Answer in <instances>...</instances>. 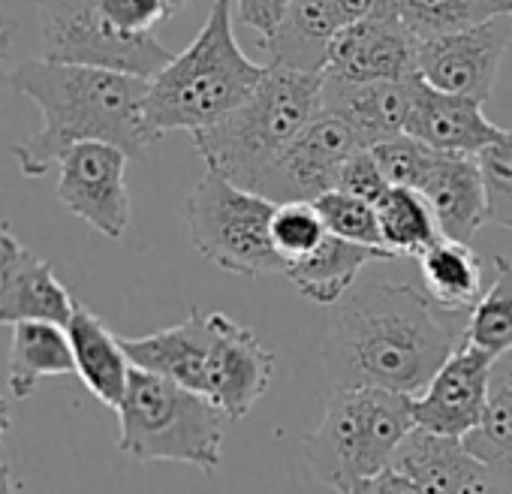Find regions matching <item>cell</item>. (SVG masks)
<instances>
[{"label": "cell", "instance_id": "1", "mask_svg": "<svg viewBox=\"0 0 512 494\" xmlns=\"http://www.w3.org/2000/svg\"><path fill=\"white\" fill-rule=\"evenodd\" d=\"M467 317L440 311L425 290L377 284L344 296L323 362L335 386L419 395L464 341Z\"/></svg>", "mask_w": 512, "mask_h": 494}, {"label": "cell", "instance_id": "2", "mask_svg": "<svg viewBox=\"0 0 512 494\" xmlns=\"http://www.w3.org/2000/svg\"><path fill=\"white\" fill-rule=\"evenodd\" d=\"M10 82L43 115V127L13 148L25 178H43L79 142L118 145L130 160H145L154 145L145 127L148 79L142 76L31 58L10 73Z\"/></svg>", "mask_w": 512, "mask_h": 494}, {"label": "cell", "instance_id": "3", "mask_svg": "<svg viewBox=\"0 0 512 494\" xmlns=\"http://www.w3.org/2000/svg\"><path fill=\"white\" fill-rule=\"evenodd\" d=\"M235 0H214L196 40L148 79L145 127L151 139L172 130L190 136L226 118L266 76L235 43Z\"/></svg>", "mask_w": 512, "mask_h": 494}, {"label": "cell", "instance_id": "4", "mask_svg": "<svg viewBox=\"0 0 512 494\" xmlns=\"http://www.w3.org/2000/svg\"><path fill=\"white\" fill-rule=\"evenodd\" d=\"M323 103V73L269 67L247 100L217 124L193 133V145L208 169L253 190L275 157L317 118Z\"/></svg>", "mask_w": 512, "mask_h": 494}, {"label": "cell", "instance_id": "5", "mask_svg": "<svg viewBox=\"0 0 512 494\" xmlns=\"http://www.w3.org/2000/svg\"><path fill=\"white\" fill-rule=\"evenodd\" d=\"M413 428V395L377 386H335L320 425L302 440V449L311 473L347 494L386 470Z\"/></svg>", "mask_w": 512, "mask_h": 494}, {"label": "cell", "instance_id": "6", "mask_svg": "<svg viewBox=\"0 0 512 494\" xmlns=\"http://www.w3.org/2000/svg\"><path fill=\"white\" fill-rule=\"evenodd\" d=\"M118 413V449L133 461H178L214 473L223 461L226 413L169 377L133 365Z\"/></svg>", "mask_w": 512, "mask_h": 494}, {"label": "cell", "instance_id": "7", "mask_svg": "<svg viewBox=\"0 0 512 494\" xmlns=\"http://www.w3.org/2000/svg\"><path fill=\"white\" fill-rule=\"evenodd\" d=\"M275 208L278 202L205 169L187 196L184 217L193 247L211 266L229 275L263 278L284 275V260L272 241Z\"/></svg>", "mask_w": 512, "mask_h": 494}, {"label": "cell", "instance_id": "8", "mask_svg": "<svg viewBox=\"0 0 512 494\" xmlns=\"http://www.w3.org/2000/svg\"><path fill=\"white\" fill-rule=\"evenodd\" d=\"M40 28V58L82 67H103L151 79L160 73L172 52L154 34L118 31L100 0H34Z\"/></svg>", "mask_w": 512, "mask_h": 494}, {"label": "cell", "instance_id": "9", "mask_svg": "<svg viewBox=\"0 0 512 494\" xmlns=\"http://www.w3.org/2000/svg\"><path fill=\"white\" fill-rule=\"evenodd\" d=\"M359 133L338 115L320 109L317 118L275 157L253 193L272 202H317L338 187L344 163L362 151Z\"/></svg>", "mask_w": 512, "mask_h": 494}, {"label": "cell", "instance_id": "10", "mask_svg": "<svg viewBox=\"0 0 512 494\" xmlns=\"http://www.w3.org/2000/svg\"><path fill=\"white\" fill-rule=\"evenodd\" d=\"M127 160V151L109 142H79L58 160L61 205L112 241L130 226Z\"/></svg>", "mask_w": 512, "mask_h": 494}, {"label": "cell", "instance_id": "11", "mask_svg": "<svg viewBox=\"0 0 512 494\" xmlns=\"http://www.w3.org/2000/svg\"><path fill=\"white\" fill-rule=\"evenodd\" d=\"M512 43V16L419 40V79L437 91L485 103L497 85L503 55Z\"/></svg>", "mask_w": 512, "mask_h": 494}, {"label": "cell", "instance_id": "12", "mask_svg": "<svg viewBox=\"0 0 512 494\" xmlns=\"http://www.w3.org/2000/svg\"><path fill=\"white\" fill-rule=\"evenodd\" d=\"M211 329L202 395L211 398L229 422H238L269 392L275 377V353L256 338L253 329L220 311L211 314Z\"/></svg>", "mask_w": 512, "mask_h": 494}, {"label": "cell", "instance_id": "13", "mask_svg": "<svg viewBox=\"0 0 512 494\" xmlns=\"http://www.w3.org/2000/svg\"><path fill=\"white\" fill-rule=\"evenodd\" d=\"M491 362L494 356L488 350L461 341L431 383L413 395L416 428L464 440L485 416Z\"/></svg>", "mask_w": 512, "mask_h": 494}, {"label": "cell", "instance_id": "14", "mask_svg": "<svg viewBox=\"0 0 512 494\" xmlns=\"http://www.w3.org/2000/svg\"><path fill=\"white\" fill-rule=\"evenodd\" d=\"M416 58L419 37L395 16L371 13L335 34L323 73L347 82H401L419 76Z\"/></svg>", "mask_w": 512, "mask_h": 494}, {"label": "cell", "instance_id": "15", "mask_svg": "<svg viewBox=\"0 0 512 494\" xmlns=\"http://www.w3.org/2000/svg\"><path fill=\"white\" fill-rule=\"evenodd\" d=\"M392 467L407 473L422 494H512L509 485L473 455L464 440L413 428L398 446Z\"/></svg>", "mask_w": 512, "mask_h": 494}, {"label": "cell", "instance_id": "16", "mask_svg": "<svg viewBox=\"0 0 512 494\" xmlns=\"http://www.w3.org/2000/svg\"><path fill=\"white\" fill-rule=\"evenodd\" d=\"M73 302L70 290L58 281L55 266L28 251L7 223L0 226V326L25 320L67 326Z\"/></svg>", "mask_w": 512, "mask_h": 494}, {"label": "cell", "instance_id": "17", "mask_svg": "<svg viewBox=\"0 0 512 494\" xmlns=\"http://www.w3.org/2000/svg\"><path fill=\"white\" fill-rule=\"evenodd\" d=\"M404 133H410L413 139L437 151L479 154L482 148L503 139L506 127H497L494 121H488L479 100L446 94L416 79Z\"/></svg>", "mask_w": 512, "mask_h": 494}, {"label": "cell", "instance_id": "18", "mask_svg": "<svg viewBox=\"0 0 512 494\" xmlns=\"http://www.w3.org/2000/svg\"><path fill=\"white\" fill-rule=\"evenodd\" d=\"M416 79L347 82V79L323 73V103H320V109L344 118L359 133L365 148H371V145H377V142H383L389 136L404 133Z\"/></svg>", "mask_w": 512, "mask_h": 494}, {"label": "cell", "instance_id": "19", "mask_svg": "<svg viewBox=\"0 0 512 494\" xmlns=\"http://www.w3.org/2000/svg\"><path fill=\"white\" fill-rule=\"evenodd\" d=\"M437 214L440 232L455 241H473V235L488 223L485 178L476 154L437 151L434 166L419 187Z\"/></svg>", "mask_w": 512, "mask_h": 494}, {"label": "cell", "instance_id": "20", "mask_svg": "<svg viewBox=\"0 0 512 494\" xmlns=\"http://www.w3.org/2000/svg\"><path fill=\"white\" fill-rule=\"evenodd\" d=\"M211 332V314L193 308L178 326L139 338H121V344L136 368L169 377L193 392H202Z\"/></svg>", "mask_w": 512, "mask_h": 494}, {"label": "cell", "instance_id": "21", "mask_svg": "<svg viewBox=\"0 0 512 494\" xmlns=\"http://www.w3.org/2000/svg\"><path fill=\"white\" fill-rule=\"evenodd\" d=\"M64 329H67V338L73 347L79 380L97 401H103L106 407L115 410L127 392L130 371H133V362H130L121 338L112 335L106 329V323L91 308H85L79 299L73 302V314Z\"/></svg>", "mask_w": 512, "mask_h": 494}, {"label": "cell", "instance_id": "22", "mask_svg": "<svg viewBox=\"0 0 512 494\" xmlns=\"http://www.w3.org/2000/svg\"><path fill=\"white\" fill-rule=\"evenodd\" d=\"M377 260H392V257L380 251V247L353 244L329 232L308 257L287 263L284 278L299 290L302 299L317 305H335L350 293L362 269Z\"/></svg>", "mask_w": 512, "mask_h": 494}, {"label": "cell", "instance_id": "23", "mask_svg": "<svg viewBox=\"0 0 512 494\" xmlns=\"http://www.w3.org/2000/svg\"><path fill=\"white\" fill-rule=\"evenodd\" d=\"M485 263L467 241L440 235L419 257V275L425 296L446 314L470 317L488 290Z\"/></svg>", "mask_w": 512, "mask_h": 494}, {"label": "cell", "instance_id": "24", "mask_svg": "<svg viewBox=\"0 0 512 494\" xmlns=\"http://www.w3.org/2000/svg\"><path fill=\"white\" fill-rule=\"evenodd\" d=\"M70 374H76V359L61 323L25 320L13 326L7 383L16 401H28L43 380Z\"/></svg>", "mask_w": 512, "mask_h": 494}, {"label": "cell", "instance_id": "25", "mask_svg": "<svg viewBox=\"0 0 512 494\" xmlns=\"http://www.w3.org/2000/svg\"><path fill=\"white\" fill-rule=\"evenodd\" d=\"M464 446L485 464H491V470L512 491V350L494 356L485 416L464 437Z\"/></svg>", "mask_w": 512, "mask_h": 494}, {"label": "cell", "instance_id": "26", "mask_svg": "<svg viewBox=\"0 0 512 494\" xmlns=\"http://www.w3.org/2000/svg\"><path fill=\"white\" fill-rule=\"evenodd\" d=\"M380 238L392 257L419 260L428 247L443 235L434 208L413 187H389L377 199Z\"/></svg>", "mask_w": 512, "mask_h": 494}, {"label": "cell", "instance_id": "27", "mask_svg": "<svg viewBox=\"0 0 512 494\" xmlns=\"http://www.w3.org/2000/svg\"><path fill=\"white\" fill-rule=\"evenodd\" d=\"M464 341L500 356L512 350V263L491 257V281L467 317Z\"/></svg>", "mask_w": 512, "mask_h": 494}, {"label": "cell", "instance_id": "28", "mask_svg": "<svg viewBox=\"0 0 512 494\" xmlns=\"http://www.w3.org/2000/svg\"><path fill=\"white\" fill-rule=\"evenodd\" d=\"M314 205H317V211H320V217H323V223H326V229L332 235L347 238L353 244L380 247V251H386L383 238H380L377 202L362 199V196H353V193H344V190H329Z\"/></svg>", "mask_w": 512, "mask_h": 494}, {"label": "cell", "instance_id": "29", "mask_svg": "<svg viewBox=\"0 0 512 494\" xmlns=\"http://www.w3.org/2000/svg\"><path fill=\"white\" fill-rule=\"evenodd\" d=\"M326 235L329 229L314 202H278L272 214V241L284 260V269L287 263L308 257Z\"/></svg>", "mask_w": 512, "mask_h": 494}, {"label": "cell", "instance_id": "30", "mask_svg": "<svg viewBox=\"0 0 512 494\" xmlns=\"http://www.w3.org/2000/svg\"><path fill=\"white\" fill-rule=\"evenodd\" d=\"M371 154L380 163L389 187H413V190H419L425 184L431 166H434L437 148L413 139L410 133H398V136H389V139L371 145Z\"/></svg>", "mask_w": 512, "mask_h": 494}, {"label": "cell", "instance_id": "31", "mask_svg": "<svg viewBox=\"0 0 512 494\" xmlns=\"http://www.w3.org/2000/svg\"><path fill=\"white\" fill-rule=\"evenodd\" d=\"M485 196H488V223L512 232V130L503 139L482 148L479 154Z\"/></svg>", "mask_w": 512, "mask_h": 494}, {"label": "cell", "instance_id": "32", "mask_svg": "<svg viewBox=\"0 0 512 494\" xmlns=\"http://www.w3.org/2000/svg\"><path fill=\"white\" fill-rule=\"evenodd\" d=\"M106 19L124 34H151L160 22L172 19L169 0H100Z\"/></svg>", "mask_w": 512, "mask_h": 494}, {"label": "cell", "instance_id": "33", "mask_svg": "<svg viewBox=\"0 0 512 494\" xmlns=\"http://www.w3.org/2000/svg\"><path fill=\"white\" fill-rule=\"evenodd\" d=\"M335 190H344V193H353V196H362V199H371V202H377V199L389 190V181H386L380 163L374 160L371 148L356 151V154L344 163Z\"/></svg>", "mask_w": 512, "mask_h": 494}, {"label": "cell", "instance_id": "34", "mask_svg": "<svg viewBox=\"0 0 512 494\" xmlns=\"http://www.w3.org/2000/svg\"><path fill=\"white\" fill-rule=\"evenodd\" d=\"M290 4L293 0H235V16L241 19V25L253 28L263 40L278 31Z\"/></svg>", "mask_w": 512, "mask_h": 494}, {"label": "cell", "instance_id": "35", "mask_svg": "<svg viewBox=\"0 0 512 494\" xmlns=\"http://www.w3.org/2000/svg\"><path fill=\"white\" fill-rule=\"evenodd\" d=\"M347 494H422L419 488H416V482L407 476V473H401L398 467H386V470H380L377 476H371V479H365V482H359L353 491H347Z\"/></svg>", "mask_w": 512, "mask_h": 494}, {"label": "cell", "instance_id": "36", "mask_svg": "<svg viewBox=\"0 0 512 494\" xmlns=\"http://www.w3.org/2000/svg\"><path fill=\"white\" fill-rule=\"evenodd\" d=\"M323 4L341 19V25H350L356 19L371 16L380 7V0H323Z\"/></svg>", "mask_w": 512, "mask_h": 494}, {"label": "cell", "instance_id": "37", "mask_svg": "<svg viewBox=\"0 0 512 494\" xmlns=\"http://www.w3.org/2000/svg\"><path fill=\"white\" fill-rule=\"evenodd\" d=\"M461 4L473 13L479 25L497 16H512V0H461Z\"/></svg>", "mask_w": 512, "mask_h": 494}, {"label": "cell", "instance_id": "38", "mask_svg": "<svg viewBox=\"0 0 512 494\" xmlns=\"http://www.w3.org/2000/svg\"><path fill=\"white\" fill-rule=\"evenodd\" d=\"M13 31L16 25L10 19L0 16V91L10 82V73H7V61H10V46H13Z\"/></svg>", "mask_w": 512, "mask_h": 494}, {"label": "cell", "instance_id": "39", "mask_svg": "<svg viewBox=\"0 0 512 494\" xmlns=\"http://www.w3.org/2000/svg\"><path fill=\"white\" fill-rule=\"evenodd\" d=\"M0 494H19L16 470H13V464H7V461H0Z\"/></svg>", "mask_w": 512, "mask_h": 494}, {"label": "cell", "instance_id": "40", "mask_svg": "<svg viewBox=\"0 0 512 494\" xmlns=\"http://www.w3.org/2000/svg\"><path fill=\"white\" fill-rule=\"evenodd\" d=\"M13 425V410H10V398L0 392V437H4Z\"/></svg>", "mask_w": 512, "mask_h": 494}, {"label": "cell", "instance_id": "41", "mask_svg": "<svg viewBox=\"0 0 512 494\" xmlns=\"http://www.w3.org/2000/svg\"><path fill=\"white\" fill-rule=\"evenodd\" d=\"M169 4H172V16H178V13L190 4V0H169Z\"/></svg>", "mask_w": 512, "mask_h": 494}]
</instances>
